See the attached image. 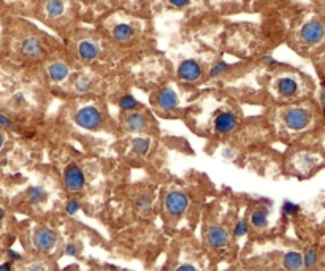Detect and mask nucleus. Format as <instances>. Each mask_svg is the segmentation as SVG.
Here are the masks:
<instances>
[{"label": "nucleus", "mask_w": 325, "mask_h": 271, "mask_svg": "<svg viewBox=\"0 0 325 271\" xmlns=\"http://www.w3.org/2000/svg\"><path fill=\"white\" fill-rule=\"evenodd\" d=\"M4 217H5V211H4V208L0 206V222L4 220Z\"/></svg>", "instance_id": "nucleus-43"}, {"label": "nucleus", "mask_w": 325, "mask_h": 271, "mask_svg": "<svg viewBox=\"0 0 325 271\" xmlns=\"http://www.w3.org/2000/svg\"><path fill=\"white\" fill-rule=\"evenodd\" d=\"M0 271H13V269H12V262H10V263L7 262V263L0 265Z\"/></svg>", "instance_id": "nucleus-41"}, {"label": "nucleus", "mask_w": 325, "mask_h": 271, "mask_svg": "<svg viewBox=\"0 0 325 271\" xmlns=\"http://www.w3.org/2000/svg\"><path fill=\"white\" fill-rule=\"evenodd\" d=\"M64 184H65L67 190H70V192H78L83 189L84 173L78 165H76V163H72V165L67 167V170L64 173Z\"/></svg>", "instance_id": "nucleus-3"}, {"label": "nucleus", "mask_w": 325, "mask_h": 271, "mask_svg": "<svg viewBox=\"0 0 325 271\" xmlns=\"http://www.w3.org/2000/svg\"><path fill=\"white\" fill-rule=\"evenodd\" d=\"M311 121V114L304 108H290L284 114V124L290 130H303L308 127Z\"/></svg>", "instance_id": "nucleus-1"}, {"label": "nucleus", "mask_w": 325, "mask_h": 271, "mask_svg": "<svg viewBox=\"0 0 325 271\" xmlns=\"http://www.w3.org/2000/svg\"><path fill=\"white\" fill-rule=\"evenodd\" d=\"M276 91L282 97H292L298 92V83L290 76H282L276 83Z\"/></svg>", "instance_id": "nucleus-13"}, {"label": "nucleus", "mask_w": 325, "mask_h": 271, "mask_svg": "<svg viewBox=\"0 0 325 271\" xmlns=\"http://www.w3.org/2000/svg\"><path fill=\"white\" fill-rule=\"evenodd\" d=\"M189 205V200L183 192H170L165 197V209L171 216H179L183 214Z\"/></svg>", "instance_id": "nucleus-4"}, {"label": "nucleus", "mask_w": 325, "mask_h": 271, "mask_svg": "<svg viewBox=\"0 0 325 271\" xmlns=\"http://www.w3.org/2000/svg\"><path fill=\"white\" fill-rule=\"evenodd\" d=\"M29 271H45V266L43 263H34L29 266Z\"/></svg>", "instance_id": "nucleus-39"}, {"label": "nucleus", "mask_w": 325, "mask_h": 271, "mask_svg": "<svg viewBox=\"0 0 325 271\" xmlns=\"http://www.w3.org/2000/svg\"><path fill=\"white\" fill-rule=\"evenodd\" d=\"M221 154H222V157H224L225 160H232V159L235 157V151L230 149V148H224Z\"/></svg>", "instance_id": "nucleus-33"}, {"label": "nucleus", "mask_w": 325, "mask_h": 271, "mask_svg": "<svg viewBox=\"0 0 325 271\" xmlns=\"http://www.w3.org/2000/svg\"><path fill=\"white\" fill-rule=\"evenodd\" d=\"M323 34H325V29L319 21H309L301 29V40L304 43L314 45V43H319L322 40Z\"/></svg>", "instance_id": "nucleus-5"}, {"label": "nucleus", "mask_w": 325, "mask_h": 271, "mask_svg": "<svg viewBox=\"0 0 325 271\" xmlns=\"http://www.w3.org/2000/svg\"><path fill=\"white\" fill-rule=\"evenodd\" d=\"M45 10L50 16H61L65 10V4L62 0H48L45 5Z\"/></svg>", "instance_id": "nucleus-21"}, {"label": "nucleus", "mask_w": 325, "mask_h": 271, "mask_svg": "<svg viewBox=\"0 0 325 271\" xmlns=\"http://www.w3.org/2000/svg\"><path fill=\"white\" fill-rule=\"evenodd\" d=\"M251 222L255 228H265L268 225V209L265 208H257L251 214Z\"/></svg>", "instance_id": "nucleus-18"}, {"label": "nucleus", "mask_w": 325, "mask_h": 271, "mask_svg": "<svg viewBox=\"0 0 325 271\" xmlns=\"http://www.w3.org/2000/svg\"><path fill=\"white\" fill-rule=\"evenodd\" d=\"M133 35H135V29H133L130 24L121 23V24H116L113 27V38L116 42H121V43L129 42L130 38H133Z\"/></svg>", "instance_id": "nucleus-16"}, {"label": "nucleus", "mask_w": 325, "mask_h": 271, "mask_svg": "<svg viewBox=\"0 0 325 271\" xmlns=\"http://www.w3.org/2000/svg\"><path fill=\"white\" fill-rule=\"evenodd\" d=\"M282 265L287 271H298L303 266V255L297 250H290V252L284 255Z\"/></svg>", "instance_id": "nucleus-17"}, {"label": "nucleus", "mask_w": 325, "mask_h": 271, "mask_svg": "<svg viewBox=\"0 0 325 271\" xmlns=\"http://www.w3.org/2000/svg\"><path fill=\"white\" fill-rule=\"evenodd\" d=\"M200 73H202V69H200L198 62L194 59L183 61L178 67V76H179V80H183V81L194 83L200 78Z\"/></svg>", "instance_id": "nucleus-6"}, {"label": "nucleus", "mask_w": 325, "mask_h": 271, "mask_svg": "<svg viewBox=\"0 0 325 271\" xmlns=\"http://www.w3.org/2000/svg\"><path fill=\"white\" fill-rule=\"evenodd\" d=\"M0 127H7V129H16V125L13 124V121L8 118V116L0 113Z\"/></svg>", "instance_id": "nucleus-31"}, {"label": "nucleus", "mask_w": 325, "mask_h": 271, "mask_svg": "<svg viewBox=\"0 0 325 271\" xmlns=\"http://www.w3.org/2000/svg\"><path fill=\"white\" fill-rule=\"evenodd\" d=\"M151 206V197L149 195H140L137 198V208L141 209V211H145Z\"/></svg>", "instance_id": "nucleus-29"}, {"label": "nucleus", "mask_w": 325, "mask_h": 271, "mask_svg": "<svg viewBox=\"0 0 325 271\" xmlns=\"http://www.w3.org/2000/svg\"><path fill=\"white\" fill-rule=\"evenodd\" d=\"M13 100H15V103H16V105H21V103H24V102H26V97H24V94H23V92H18V94L13 97Z\"/></svg>", "instance_id": "nucleus-37"}, {"label": "nucleus", "mask_w": 325, "mask_h": 271, "mask_svg": "<svg viewBox=\"0 0 325 271\" xmlns=\"http://www.w3.org/2000/svg\"><path fill=\"white\" fill-rule=\"evenodd\" d=\"M176 271H197V268L192 265H183V266H179Z\"/></svg>", "instance_id": "nucleus-40"}, {"label": "nucleus", "mask_w": 325, "mask_h": 271, "mask_svg": "<svg viewBox=\"0 0 325 271\" xmlns=\"http://www.w3.org/2000/svg\"><path fill=\"white\" fill-rule=\"evenodd\" d=\"M118 103H119L121 108H122V110H126V111H132V110H135L137 106L140 105V103L137 102L135 97H132V95H129V94H127V95H122L121 99H119V102H118Z\"/></svg>", "instance_id": "nucleus-22"}, {"label": "nucleus", "mask_w": 325, "mask_h": 271, "mask_svg": "<svg viewBox=\"0 0 325 271\" xmlns=\"http://www.w3.org/2000/svg\"><path fill=\"white\" fill-rule=\"evenodd\" d=\"M151 146V140L145 138V137H137L135 140H132V152L135 156H145V154L149 151Z\"/></svg>", "instance_id": "nucleus-19"}, {"label": "nucleus", "mask_w": 325, "mask_h": 271, "mask_svg": "<svg viewBox=\"0 0 325 271\" xmlns=\"http://www.w3.org/2000/svg\"><path fill=\"white\" fill-rule=\"evenodd\" d=\"M262 62H263L266 67H271V65H276V64H278V61H276L273 56H263V57H262Z\"/></svg>", "instance_id": "nucleus-35"}, {"label": "nucleus", "mask_w": 325, "mask_h": 271, "mask_svg": "<svg viewBox=\"0 0 325 271\" xmlns=\"http://www.w3.org/2000/svg\"><path fill=\"white\" fill-rule=\"evenodd\" d=\"M157 105L162 111H171L178 106V95L173 89H162L157 95Z\"/></svg>", "instance_id": "nucleus-10"}, {"label": "nucleus", "mask_w": 325, "mask_h": 271, "mask_svg": "<svg viewBox=\"0 0 325 271\" xmlns=\"http://www.w3.org/2000/svg\"><path fill=\"white\" fill-rule=\"evenodd\" d=\"M316 262H317V252H316V250H314V249L306 250V254L303 255V265L311 268V266L316 265Z\"/></svg>", "instance_id": "nucleus-25"}, {"label": "nucleus", "mask_w": 325, "mask_h": 271, "mask_svg": "<svg viewBox=\"0 0 325 271\" xmlns=\"http://www.w3.org/2000/svg\"><path fill=\"white\" fill-rule=\"evenodd\" d=\"M316 162H317V159L309 156V154H303V156L300 157V163L304 168H311L312 165H316Z\"/></svg>", "instance_id": "nucleus-30"}, {"label": "nucleus", "mask_w": 325, "mask_h": 271, "mask_svg": "<svg viewBox=\"0 0 325 271\" xmlns=\"http://www.w3.org/2000/svg\"><path fill=\"white\" fill-rule=\"evenodd\" d=\"M27 198L31 203H34V205H40V203H43L46 198H48V193L43 187L40 186H34L27 190Z\"/></svg>", "instance_id": "nucleus-20"}, {"label": "nucleus", "mask_w": 325, "mask_h": 271, "mask_svg": "<svg viewBox=\"0 0 325 271\" xmlns=\"http://www.w3.org/2000/svg\"><path fill=\"white\" fill-rule=\"evenodd\" d=\"M168 4L171 7H176V8H183L189 4V0H168Z\"/></svg>", "instance_id": "nucleus-36"}, {"label": "nucleus", "mask_w": 325, "mask_h": 271, "mask_svg": "<svg viewBox=\"0 0 325 271\" xmlns=\"http://www.w3.org/2000/svg\"><path fill=\"white\" fill-rule=\"evenodd\" d=\"M320 106L325 113V81L322 83V91H320Z\"/></svg>", "instance_id": "nucleus-38"}, {"label": "nucleus", "mask_w": 325, "mask_h": 271, "mask_svg": "<svg viewBox=\"0 0 325 271\" xmlns=\"http://www.w3.org/2000/svg\"><path fill=\"white\" fill-rule=\"evenodd\" d=\"M78 56L83 61H94L99 56V46L91 40H84L78 45Z\"/></svg>", "instance_id": "nucleus-15"}, {"label": "nucleus", "mask_w": 325, "mask_h": 271, "mask_svg": "<svg viewBox=\"0 0 325 271\" xmlns=\"http://www.w3.org/2000/svg\"><path fill=\"white\" fill-rule=\"evenodd\" d=\"M65 255H70V257H73V255H76L78 254V247H76V244H73V243H70V244H67L65 246Z\"/></svg>", "instance_id": "nucleus-32"}, {"label": "nucleus", "mask_w": 325, "mask_h": 271, "mask_svg": "<svg viewBox=\"0 0 325 271\" xmlns=\"http://www.w3.org/2000/svg\"><path fill=\"white\" fill-rule=\"evenodd\" d=\"M91 89H92L91 80H88V78H80V80L75 81V91L78 92V94H86V92H89Z\"/></svg>", "instance_id": "nucleus-23"}, {"label": "nucleus", "mask_w": 325, "mask_h": 271, "mask_svg": "<svg viewBox=\"0 0 325 271\" xmlns=\"http://www.w3.org/2000/svg\"><path fill=\"white\" fill-rule=\"evenodd\" d=\"M21 53L27 57H40L43 53L42 42L35 37H27L21 43Z\"/></svg>", "instance_id": "nucleus-11"}, {"label": "nucleus", "mask_w": 325, "mask_h": 271, "mask_svg": "<svg viewBox=\"0 0 325 271\" xmlns=\"http://www.w3.org/2000/svg\"><path fill=\"white\" fill-rule=\"evenodd\" d=\"M80 209H81L80 201H76V200H69V201H67V205H65V212H67V214H69V216H75Z\"/></svg>", "instance_id": "nucleus-28"}, {"label": "nucleus", "mask_w": 325, "mask_h": 271, "mask_svg": "<svg viewBox=\"0 0 325 271\" xmlns=\"http://www.w3.org/2000/svg\"><path fill=\"white\" fill-rule=\"evenodd\" d=\"M7 255L10 258V262H19V260H21V254H18L16 250H12V249L8 250Z\"/></svg>", "instance_id": "nucleus-34"}, {"label": "nucleus", "mask_w": 325, "mask_h": 271, "mask_svg": "<svg viewBox=\"0 0 325 271\" xmlns=\"http://www.w3.org/2000/svg\"><path fill=\"white\" fill-rule=\"evenodd\" d=\"M69 73H70L69 65H67L65 62H61V61L51 62L50 67H48V76H50L51 81H54V83L64 81L67 76H69Z\"/></svg>", "instance_id": "nucleus-12"}, {"label": "nucleus", "mask_w": 325, "mask_h": 271, "mask_svg": "<svg viewBox=\"0 0 325 271\" xmlns=\"http://www.w3.org/2000/svg\"><path fill=\"white\" fill-rule=\"evenodd\" d=\"M247 230H249V227H247V222L246 220H238L235 224V227H233V235L236 238H243L247 233Z\"/></svg>", "instance_id": "nucleus-26"}, {"label": "nucleus", "mask_w": 325, "mask_h": 271, "mask_svg": "<svg viewBox=\"0 0 325 271\" xmlns=\"http://www.w3.org/2000/svg\"><path fill=\"white\" fill-rule=\"evenodd\" d=\"M75 121L83 129H99L102 124V113L97 108H94V106H86V108H81L76 113Z\"/></svg>", "instance_id": "nucleus-2"}, {"label": "nucleus", "mask_w": 325, "mask_h": 271, "mask_svg": "<svg viewBox=\"0 0 325 271\" xmlns=\"http://www.w3.org/2000/svg\"><path fill=\"white\" fill-rule=\"evenodd\" d=\"M0 37H2V29H0Z\"/></svg>", "instance_id": "nucleus-44"}, {"label": "nucleus", "mask_w": 325, "mask_h": 271, "mask_svg": "<svg viewBox=\"0 0 325 271\" xmlns=\"http://www.w3.org/2000/svg\"><path fill=\"white\" fill-rule=\"evenodd\" d=\"M4 144H5V138H4V133L0 132V151H2V148H4Z\"/></svg>", "instance_id": "nucleus-42"}, {"label": "nucleus", "mask_w": 325, "mask_h": 271, "mask_svg": "<svg viewBox=\"0 0 325 271\" xmlns=\"http://www.w3.org/2000/svg\"><path fill=\"white\" fill-rule=\"evenodd\" d=\"M298 211H300V205H297V203L289 201V200H285L282 203V214L284 216H295Z\"/></svg>", "instance_id": "nucleus-24"}, {"label": "nucleus", "mask_w": 325, "mask_h": 271, "mask_svg": "<svg viewBox=\"0 0 325 271\" xmlns=\"http://www.w3.org/2000/svg\"><path fill=\"white\" fill-rule=\"evenodd\" d=\"M227 62H224V61H219L213 69H211V72H209V78H216V76H219V75H222L225 70H227Z\"/></svg>", "instance_id": "nucleus-27"}, {"label": "nucleus", "mask_w": 325, "mask_h": 271, "mask_svg": "<svg viewBox=\"0 0 325 271\" xmlns=\"http://www.w3.org/2000/svg\"><path fill=\"white\" fill-rule=\"evenodd\" d=\"M236 127V116L232 111H222L214 121V129L217 133H228Z\"/></svg>", "instance_id": "nucleus-9"}, {"label": "nucleus", "mask_w": 325, "mask_h": 271, "mask_svg": "<svg viewBox=\"0 0 325 271\" xmlns=\"http://www.w3.org/2000/svg\"><path fill=\"white\" fill-rule=\"evenodd\" d=\"M57 241V235L56 231L50 230V228H40L34 233V246L40 250H50L54 247Z\"/></svg>", "instance_id": "nucleus-7"}, {"label": "nucleus", "mask_w": 325, "mask_h": 271, "mask_svg": "<svg viewBox=\"0 0 325 271\" xmlns=\"http://www.w3.org/2000/svg\"><path fill=\"white\" fill-rule=\"evenodd\" d=\"M206 243L211 246V247H224L228 244V233L224 227H219V225H214L208 230L206 233Z\"/></svg>", "instance_id": "nucleus-8"}, {"label": "nucleus", "mask_w": 325, "mask_h": 271, "mask_svg": "<svg viewBox=\"0 0 325 271\" xmlns=\"http://www.w3.org/2000/svg\"><path fill=\"white\" fill-rule=\"evenodd\" d=\"M124 124H126V129L129 132H143L148 127V119L141 113H130Z\"/></svg>", "instance_id": "nucleus-14"}]
</instances>
